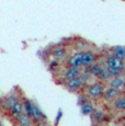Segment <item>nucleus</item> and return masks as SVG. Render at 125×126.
<instances>
[{
    "mask_svg": "<svg viewBox=\"0 0 125 126\" xmlns=\"http://www.w3.org/2000/svg\"><path fill=\"white\" fill-rule=\"evenodd\" d=\"M31 118L36 123L43 122V121L46 118V116H45V114L43 113V111L40 109V106L34 102H33V113H32V117Z\"/></svg>",
    "mask_w": 125,
    "mask_h": 126,
    "instance_id": "nucleus-7",
    "label": "nucleus"
},
{
    "mask_svg": "<svg viewBox=\"0 0 125 126\" xmlns=\"http://www.w3.org/2000/svg\"><path fill=\"white\" fill-rule=\"evenodd\" d=\"M120 90H117V89H113V88H107L104 89V91H103V99H104L105 101H111V100H115V99L117 98V96H120Z\"/></svg>",
    "mask_w": 125,
    "mask_h": 126,
    "instance_id": "nucleus-8",
    "label": "nucleus"
},
{
    "mask_svg": "<svg viewBox=\"0 0 125 126\" xmlns=\"http://www.w3.org/2000/svg\"><path fill=\"white\" fill-rule=\"evenodd\" d=\"M124 82H125V80L122 78V77H112V78L108 81V84H109L110 88L120 90L121 88H123Z\"/></svg>",
    "mask_w": 125,
    "mask_h": 126,
    "instance_id": "nucleus-14",
    "label": "nucleus"
},
{
    "mask_svg": "<svg viewBox=\"0 0 125 126\" xmlns=\"http://www.w3.org/2000/svg\"><path fill=\"white\" fill-rule=\"evenodd\" d=\"M82 55H83V52H77L71 55L68 58V60H67L69 67H76V68L82 67Z\"/></svg>",
    "mask_w": 125,
    "mask_h": 126,
    "instance_id": "nucleus-3",
    "label": "nucleus"
},
{
    "mask_svg": "<svg viewBox=\"0 0 125 126\" xmlns=\"http://www.w3.org/2000/svg\"><path fill=\"white\" fill-rule=\"evenodd\" d=\"M98 78H99L101 81H109L110 79L112 78V76L109 74V71H108L107 68L104 67V69L101 71V74L99 75V76H98Z\"/></svg>",
    "mask_w": 125,
    "mask_h": 126,
    "instance_id": "nucleus-20",
    "label": "nucleus"
},
{
    "mask_svg": "<svg viewBox=\"0 0 125 126\" xmlns=\"http://www.w3.org/2000/svg\"><path fill=\"white\" fill-rule=\"evenodd\" d=\"M50 55L55 58V59H64L67 55V50L65 47H62V46H57V47H54L50 52Z\"/></svg>",
    "mask_w": 125,
    "mask_h": 126,
    "instance_id": "nucleus-12",
    "label": "nucleus"
},
{
    "mask_svg": "<svg viewBox=\"0 0 125 126\" xmlns=\"http://www.w3.org/2000/svg\"><path fill=\"white\" fill-rule=\"evenodd\" d=\"M111 53L115 57L120 58L124 62L125 60V46L123 45H114L111 47Z\"/></svg>",
    "mask_w": 125,
    "mask_h": 126,
    "instance_id": "nucleus-13",
    "label": "nucleus"
},
{
    "mask_svg": "<svg viewBox=\"0 0 125 126\" xmlns=\"http://www.w3.org/2000/svg\"><path fill=\"white\" fill-rule=\"evenodd\" d=\"M94 110H95V109H94V106H93V104H91V103H89V102L80 106L81 114L85 115V116H89V115L93 114Z\"/></svg>",
    "mask_w": 125,
    "mask_h": 126,
    "instance_id": "nucleus-17",
    "label": "nucleus"
},
{
    "mask_svg": "<svg viewBox=\"0 0 125 126\" xmlns=\"http://www.w3.org/2000/svg\"><path fill=\"white\" fill-rule=\"evenodd\" d=\"M80 74H81L80 68H76V67H68V68L64 71V74H62V78L67 81V80H69V79H73V78L78 77Z\"/></svg>",
    "mask_w": 125,
    "mask_h": 126,
    "instance_id": "nucleus-9",
    "label": "nucleus"
},
{
    "mask_svg": "<svg viewBox=\"0 0 125 126\" xmlns=\"http://www.w3.org/2000/svg\"><path fill=\"white\" fill-rule=\"evenodd\" d=\"M65 86H66V89L68 91H71V92H75L77 91L78 89H80L81 87L83 86V82L81 81L80 77H76V78H73V79H69L65 82Z\"/></svg>",
    "mask_w": 125,
    "mask_h": 126,
    "instance_id": "nucleus-4",
    "label": "nucleus"
},
{
    "mask_svg": "<svg viewBox=\"0 0 125 126\" xmlns=\"http://www.w3.org/2000/svg\"><path fill=\"white\" fill-rule=\"evenodd\" d=\"M36 126H50L49 124H47L46 122H44V121H43V122H40V123H37V125Z\"/></svg>",
    "mask_w": 125,
    "mask_h": 126,
    "instance_id": "nucleus-26",
    "label": "nucleus"
},
{
    "mask_svg": "<svg viewBox=\"0 0 125 126\" xmlns=\"http://www.w3.org/2000/svg\"><path fill=\"white\" fill-rule=\"evenodd\" d=\"M95 60H97V55L93 52H91V50L83 52V55H82V66L83 67L91 66L92 64L95 63Z\"/></svg>",
    "mask_w": 125,
    "mask_h": 126,
    "instance_id": "nucleus-6",
    "label": "nucleus"
},
{
    "mask_svg": "<svg viewBox=\"0 0 125 126\" xmlns=\"http://www.w3.org/2000/svg\"><path fill=\"white\" fill-rule=\"evenodd\" d=\"M86 103H88V100H87V98L86 96H82V95H80L78 98V104L79 105H83V104H86Z\"/></svg>",
    "mask_w": 125,
    "mask_h": 126,
    "instance_id": "nucleus-24",
    "label": "nucleus"
},
{
    "mask_svg": "<svg viewBox=\"0 0 125 126\" xmlns=\"http://www.w3.org/2000/svg\"><path fill=\"white\" fill-rule=\"evenodd\" d=\"M123 70H124V71H125V64H124V68H123Z\"/></svg>",
    "mask_w": 125,
    "mask_h": 126,
    "instance_id": "nucleus-28",
    "label": "nucleus"
},
{
    "mask_svg": "<svg viewBox=\"0 0 125 126\" xmlns=\"http://www.w3.org/2000/svg\"><path fill=\"white\" fill-rule=\"evenodd\" d=\"M16 122H18V126H32L31 117H29L24 113H22V114L16 118Z\"/></svg>",
    "mask_w": 125,
    "mask_h": 126,
    "instance_id": "nucleus-16",
    "label": "nucleus"
},
{
    "mask_svg": "<svg viewBox=\"0 0 125 126\" xmlns=\"http://www.w3.org/2000/svg\"><path fill=\"white\" fill-rule=\"evenodd\" d=\"M103 118H104V112H103V110H94V112H93V120L97 123H100L103 121Z\"/></svg>",
    "mask_w": 125,
    "mask_h": 126,
    "instance_id": "nucleus-19",
    "label": "nucleus"
},
{
    "mask_svg": "<svg viewBox=\"0 0 125 126\" xmlns=\"http://www.w3.org/2000/svg\"><path fill=\"white\" fill-rule=\"evenodd\" d=\"M114 109L117 111H125V96H117L113 102Z\"/></svg>",
    "mask_w": 125,
    "mask_h": 126,
    "instance_id": "nucleus-18",
    "label": "nucleus"
},
{
    "mask_svg": "<svg viewBox=\"0 0 125 126\" xmlns=\"http://www.w3.org/2000/svg\"><path fill=\"white\" fill-rule=\"evenodd\" d=\"M108 126H110V125H108Z\"/></svg>",
    "mask_w": 125,
    "mask_h": 126,
    "instance_id": "nucleus-31",
    "label": "nucleus"
},
{
    "mask_svg": "<svg viewBox=\"0 0 125 126\" xmlns=\"http://www.w3.org/2000/svg\"><path fill=\"white\" fill-rule=\"evenodd\" d=\"M105 68H107V70L109 71V74L111 75L112 77H120V76L122 75V72H123V70L113 68V67H108V66H105Z\"/></svg>",
    "mask_w": 125,
    "mask_h": 126,
    "instance_id": "nucleus-21",
    "label": "nucleus"
},
{
    "mask_svg": "<svg viewBox=\"0 0 125 126\" xmlns=\"http://www.w3.org/2000/svg\"><path fill=\"white\" fill-rule=\"evenodd\" d=\"M104 89V84H102L101 82L91 83L87 88V95L90 99H98L100 96H102Z\"/></svg>",
    "mask_w": 125,
    "mask_h": 126,
    "instance_id": "nucleus-1",
    "label": "nucleus"
},
{
    "mask_svg": "<svg viewBox=\"0 0 125 126\" xmlns=\"http://www.w3.org/2000/svg\"><path fill=\"white\" fill-rule=\"evenodd\" d=\"M0 126H3V123H2L1 120H0Z\"/></svg>",
    "mask_w": 125,
    "mask_h": 126,
    "instance_id": "nucleus-27",
    "label": "nucleus"
},
{
    "mask_svg": "<svg viewBox=\"0 0 125 126\" xmlns=\"http://www.w3.org/2000/svg\"><path fill=\"white\" fill-rule=\"evenodd\" d=\"M19 100H20V99H19V96L16 95V93L9 94V95L6 96V99L2 101V108L7 111H10L11 109L13 108V105L18 102Z\"/></svg>",
    "mask_w": 125,
    "mask_h": 126,
    "instance_id": "nucleus-5",
    "label": "nucleus"
},
{
    "mask_svg": "<svg viewBox=\"0 0 125 126\" xmlns=\"http://www.w3.org/2000/svg\"><path fill=\"white\" fill-rule=\"evenodd\" d=\"M123 87H124V88H125V82H124V86H123Z\"/></svg>",
    "mask_w": 125,
    "mask_h": 126,
    "instance_id": "nucleus-29",
    "label": "nucleus"
},
{
    "mask_svg": "<svg viewBox=\"0 0 125 126\" xmlns=\"http://www.w3.org/2000/svg\"><path fill=\"white\" fill-rule=\"evenodd\" d=\"M86 46H87V42H86L85 40H80V41H77V43L75 44V47L77 49L79 50V52H81L82 49H85Z\"/></svg>",
    "mask_w": 125,
    "mask_h": 126,
    "instance_id": "nucleus-22",
    "label": "nucleus"
},
{
    "mask_svg": "<svg viewBox=\"0 0 125 126\" xmlns=\"http://www.w3.org/2000/svg\"><path fill=\"white\" fill-rule=\"evenodd\" d=\"M104 69V66H102V65H100V64H92L91 66H88L87 68H86V72L87 74H89L91 77H97L98 78V76L101 74V71Z\"/></svg>",
    "mask_w": 125,
    "mask_h": 126,
    "instance_id": "nucleus-10",
    "label": "nucleus"
},
{
    "mask_svg": "<svg viewBox=\"0 0 125 126\" xmlns=\"http://www.w3.org/2000/svg\"><path fill=\"white\" fill-rule=\"evenodd\" d=\"M62 117V111L59 109L58 110V112H57V115H56V120H55V125H58V123H59V121H61V118Z\"/></svg>",
    "mask_w": 125,
    "mask_h": 126,
    "instance_id": "nucleus-23",
    "label": "nucleus"
},
{
    "mask_svg": "<svg viewBox=\"0 0 125 126\" xmlns=\"http://www.w3.org/2000/svg\"><path fill=\"white\" fill-rule=\"evenodd\" d=\"M124 126H125V121H124Z\"/></svg>",
    "mask_w": 125,
    "mask_h": 126,
    "instance_id": "nucleus-30",
    "label": "nucleus"
},
{
    "mask_svg": "<svg viewBox=\"0 0 125 126\" xmlns=\"http://www.w3.org/2000/svg\"><path fill=\"white\" fill-rule=\"evenodd\" d=\"M105 66L108 67H113V68H116L120 70H123L124 68V62L120 58L115 57L114 55L110 54L105 57Z\"/></svg>",
    "mask_w": 125,
    "mask_h": 126,
    "instance_id": "nucleus-2",
    "label": "nucleus"
},
{
    "mask_svg": "<svg viewBox=\"0 0 125 126\" xmlns=\"http://www.w3.org/2000/svg\"><path fill=\"white\" fill-rule=\"evenodd\" d=\"M58 62H57V60H54V62H52L49 64V68L50 69H53V68H56V67H58Z\"/></svg>",
    "mask_w": 125,
    "mask_h": 126,
    "instance_id": "nucleus-25",
    "label": "nucleus"
},
{
    "mask_svg": "<svg viewBox=\"0 0 125 126\" xmlns=\"http://www.w3.org/2000/svg\"><path fill=\"white\" fill-rule=\"evenodd\" d=\"M9 112H10L11 117H13V118L16 120V118L23 113V102H22V100H19Z\"/></svg>",
    "mask_w": 125,
    "mask_h": 126,
    "instance_id": "nucleus-11",
    "label": "nucleus"
},
{
    "mask_svg": "<svg viewBox=\"0 0 125 126\" xmlns=\"http://www.w3.org/2000/svg\"><path fill=\"white\" fill-rule=\"evenodd\" d=\"M23 102V113L26 114L29 117H32V113H33V101L29 100V99L24 98L22 100Z\"/></svg>",
    "mask_w": 125,
    "mask_h": 126,
    "instance_id": "nucleus-15",
    "label": "nucleus"
}]
</instances>
